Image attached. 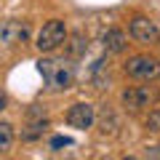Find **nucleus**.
<instances>
[{
	"label": "nucleus",
	"instance_id": "1",
	"mask_svg": "<svg viewBox=\"0 0 160 160\" xmlns=\"http://www.w3.org/2000/svg\"><path fill=\"white\" fill-rule=\"evenodd\" d=\"M38 69L48 83V88H53V91H64L75 83V67L67 59H40Z\"/></svg>",
	"mask_w": 160,
	"mask_h": 160
},
{
	"label": "nucleus",
	"instance_id": "2",
	"mask_svg": "<svg viewBox=\"0 0 160 160\" xmlns=\"http://www.w3.org/2000/svg\"><path fill=\"white\" fill-rule=\"evenodd\" d=\"M64 40H67V29H64V22L59 19H51L48 24H43V29L38 32V43L35 46L40 51H56L62 46Z\"/></svg>",
	"mask_w": 160,
	"mask_h": 160
},
{
	"label": "nucleus",
	"instance_id": "3",
	"mask_svg": "<svg viewBox=\"0 0 160 160\" xmlns=\"http://www.w3.org/2000/svg\"><path fill=\"white\" fill-rule=\"evenodd\" d=\"M126 75H131V78L136 80H158L160 78V62L152 56H133L126 62Z\"/></svg>",
	"mask_w": 160,
	"mask_h": 160
},
{
	"label": "nucleus",
	"instance_id": "4",
	"mask_svg": "<svg viewBox=\"0 0 160 160\" xmlns=\"http://www.w3.org/2000/svg\"><path fill=\"white\" fill-rule=\"evenodd\" d=\"M29 38V22H19V19H6L0 22V43L6 46H19Z\"/></svg>",
	"mask_w": 160,
	"mask_h": 160
},
{
	"label": "nucleus",
	"instance_id": "5",
	"mask_svg": "<svg viewBox=\"0 0 160 160\" xmlns=\"http://www.w3.org/2000/svg\"><path fill=\"white\" fill-rule=\"evenodd\" d=\"M128 32H131V38L136 40V43H144V46L158 43V40H160L158 24H155L152 19H147V16H136V19L131 22V27H128Z\"/></svg>",
	"mask_w": 160,
	"mask_h": 160
},
{
	"label": "nucleus",
	"instance_id": "6",
	"mask_svg": "<svg viewBox=\"0 0 160 160\" xmlns=\"http://www.w3.org/2000/svg\"><path fill=\"white\" fill-rule=\"evenodd\" d=\"M120 99H123V104H126L128 109L139 112V109L149 107V104L155 102V91H152L149 86H133V88H126Z\"/></svg>",
	"mask_w": 160,
	"mask_h": 160
},
{
	"label": "nucleus",
	"instance_id": "7",
	"mask_svg": "<svg viewBox=\"0 0 160 160\" xmlns=\"http://www.w3.org/2000/svg\"><path fill=\"white\" fill-rule=\"evenodd\" d=\"M93 118H96V112H93V104H88V102H78L67 109V123L72 128H80V131L91 128Z\"/></svg>",
	"mask_w": 160,
	"mask_h": 160
},
{
	"label": "nucleus",
	"instance_id": "8",
	"mask_svg": "<svg viewBox=\"0 0 160 160\" xmlns=\"http://www.w3.org/2000/svg\"><path fill=\"white\" fill-rule=\"evenodd\" d=\"M102 43H104V48L112 51V53H123L128 48V38H126L123 29H107L104 38H102Z\"/></svg>",
	"mask_w": 160,
	"mask_h": 160
},
{
	"label": "nucleus",
	"instance_id": "9",
	"mask_svg": "<svg viewBox=\"0 0 160 160\" xmlns=\"http://www.w3.org/2000/svg\"><path fill=\"white\" fill-rule=\"evenodd\" d=\"M11 147H13V126L0 123V152H8Z\"/></svg>",
	"mask_w": 160,
	"mask_h": 160
},
{
	"label": "nucleus",
	"instance_id": "10",
	"mask_svg": "<svg viewBox=\"0 0 160 160\" xmlns=\"http://www.w3.org/2000/svg\"><path fill=\"white\" fill-rule=\"evenodd\" d=\"M46 126H48V123H46V118H40L38 123H32V126H27V131L22 133V139H24V142H35L38 136H43V131H46Z\"/></svg>",
	"mask_w": 160,
	"mask_h": 160
},
{
	"label": "nucleus",
	"instance_id": "11",
	"mask_svg": "<svg viewBox=\"0 0 160 160\" xmlns=\"http://www.w3.org/2000/svg\"><path fill=\"white\" fill-rule=\"evenodd\" d=\"M86 48H88V40L83 38V35H75V38H72V46H69V53H72V56H80Z\"/></svg>",
	"mask_w": 160,
	"mask_h": 160
},
{
	"label": "nucleus",
	"instance_id": "12",
	"mask_svg": "<svg viewBox=\"0 0 160 160\" xmlns=\"http://www.w3.org/2000/svg\"><path fill=\"white\" fill-rule=\"evenodd\" d=\"M147 128H149V131H160V109L149 112V118H147Z\"/></svg>",
	"mask_w": 160,
	"mask_h": 160
},
{
	"label": "nucleus",
	"instance_id": "13",
	"mask_svg": "<svg viewBox=\"0 0 160 160\" xmlns=\"http://www.w3.org/2000/svg\"><path fill=\"white\" fill-rule=\"evenodd\" d=\"M69 144H72L69 136H53L51 139V149H62V147H69Z\"/></svg>",
	"mask_w": 160,
	"mask_h": 160
},
{
	"label": "nucleus",
	"instance_id": "14",
	"mask_svg": "<svg viewBox=\"0 0 160 160\" xmlns=\"http://www.w3.org/2000/svg\"><path fill=\"white\" fill-rule=\"evenodd\" d=\"M149 155H152V158H160V147H152V149H149Z\"/></svg>",
	"mask_w": 160,
	"mask_h": 160
},
{
	"label": "nucleus",
	"instance_id": "15",
	"mask_svg": "<svg viewBox=\"0 0 160 160\" xmlns=\"http://www.w3.org/2000/svg\"><path fill=\"white\" fill-rule=\"evenodd\" d=\"M0 109H6V93L0 91Z\"/></svg>",
	"mask_w": 160,
	"mask_h": 160
}]
</instances>
